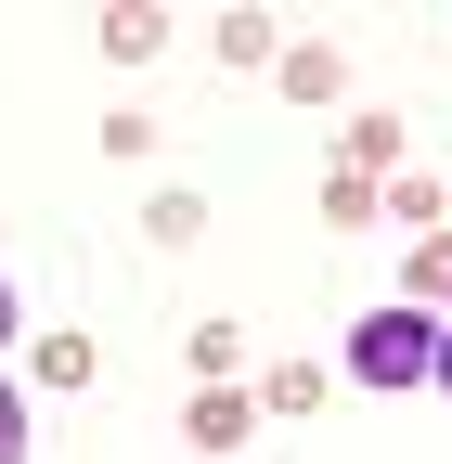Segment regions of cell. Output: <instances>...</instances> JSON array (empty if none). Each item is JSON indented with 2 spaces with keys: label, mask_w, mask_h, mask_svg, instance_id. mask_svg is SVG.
Returning <instances> with one entry per match:
<instances>
[{
  "label": "cell",
  "mask_w": 452,
  "mask_h": 464,
  "mask_svg": "<svg viewBox=\"0 0 452 464\" xmlns=\"http://www.w3.org/2000/svg\"><path fill=\"white\" fill-rule=\"evenodd\" d=\"M349 374H362V387H427V374H439V310H414V297L362 310V323H349Z\"/></svg>",
  "instance_id": "cell-1"
},
{
  "label": "cell",
  "mask_w": 452,
  "mask_h": 464,
  "mask_svg": "<svg viewBox=\"0 0 452 464\" xmlns=\"http://www.w3.org/2000/svg\"><path fill=\"white\" fill-rule=\"evenodd\" d=\"M182 439H194V451H246V439H259V400H246V387H194V400H182Z\"/></svg>",
  "instance_id": "cell-2"
},
{
  "label": "cell",
  "mask_w": 452,
  "mask_h": 464,
  "mask_svg": "<svg viewBox=\"0 0 452 464\" xmlns=\"http://www.w3.org/2000/svg\"><path fill=\"white\" fill-rule=\"evenodd\" d=\"M271 91H285V103H336V91H349L336 39H285V52H271Z\"/></svg>",
  "instance_id": "cell-3"
},
{
  "label": "cell",
  "mask_w": 452,
  "mask_h": 464,
  "mask_svg": "<svg viewBox=\"0 0 452 464\" xmlns=\"http://www.w3.org/2000/svg\"><path fill=\"white\" fill-rule=\"evenodd\" d=\"M246 400H259V413H285V426H298V413H323L336 387H323V362H271V374H259Z\"/></svg>",
  "instance_id": "cell-4"
},
{
  "label": "cell",
  "mask_w": 452,
  "mask_h": 464,
  "mask_svg": "<svg viewBox=\"0 0 452 464\" xmlns=\"http://www.w3.org/2000/svg\"><path fill=\"white\" fill-rule=\"evenodd\" d=\"M26 374H39V387H91V374H103V348H91V335H39V348H26Z\"/></svg>",
  "instance_id": "cell-5"
},
{
  "label": "cell",
  "mask_w": 452,
  "mask_h": 464,
  "mask_svg": "<svg viewBox=\"0 0 452 464\" xmlns=\"http://www.w3.org/2000/svg\"><path fill=\"white\" fill-rule=\"evenodd\" d=\"M207 52H220V65H271L285 39H271V14H220V26H207Z\"/></svg>",
  "instance_id": "cell-6"
},
{
  "label": "cell",
  "mask_w": 452,
  "mask_h": 464,
  "mask_svg": "<svg viewBox=\"0 0 452 464\" xmlns=\"http://www.w3.org/2000/svg\"><path fill=\"white\" fill-rule=\"evenodd\" d=\"M182 362H194V387H220V374L246 362V335H233V323H194V335H182Z\"/></svg>",
  "instance_id": "cell-7"
},
{
  "label": "cell",
  "mask_w": 452,
  "mask_h": 464,
  "mask_svg": "<svg viewBox=\"0 0 452 464\" xmlns=\"http://www.w3.org/2000/svg\"><path fill=\"white\" fill-rule=\"evenodd\" d=\"M155 39H168V14H103V65H142Z\"/></svg>",
  "instance_id": "cell-8"
},
{
  "label": "cell",
  "mask_w": 452,
  "mask_h": 464,
  "mask_svg": "<svg viewBox=\"0 0 452 464\" xmlns=\"http://www.w3.org/2000/svg\"><path fill=\"white\" fill-rule=\"evenodd\" d=\"M142 232H155V246H194V232H207V194H155Z\"/></svg>",
  "instance_id": "cell-9"
},
{
  "label": "cell",
  "mask_w": 452,
  "mask_h": 464,
  "mask_svg": "<svg viewBox=\"0 0 452 464\" xmlns=\"http://www.w3.org/2000/svg\"><path fill=\"white\" fill-rule=\"evenodd\" d=\"M323 219H336V232H362V219H375V181H362V168H336V181H323Z\"/></svg>",
  "instance_id": "cell-10"
},
{
  "label": "cell",
  "mask_w": 452,
  "mask_h": 464,
  "mask_svg": "<svg viewBox=\"0 0 452 464\" xmlns=\"http://www.w3.org/2000/svg\"><path fill=\"white\" fill-rule=\"evenodd\" d=\"M452 297V232H414V310Z\"/></svg>",
  "instance_id": "cell-11"
},
{
  "label": "cell",
  "mask_w": 452,
  "mask_h": 464,
  "mask_svg": "<svg viewBox=\"0 0 452 464\" xmlns=\"http://www.w3.org/2000/svg\"><path fill=\"white\" fill-rule=\"evenodd\" d=\"M0 464H26V387H0Z\"/></svg>",
  "instance_id": "cell-12"
},
{
  "label": "cell",
  "mask_w": 452,
  "mask_h": 464,
  "mask_svg": "<svg viewBox=\"0 0 452 464\" xmlns=\"http://www.w3.org/2000/svg\"><path fill=\"white\" fill-rule=\"evenodd\" d=\"M427 387H452V323H439V374H427Z\"/></svg>",
  "instance_id": "cell-13"
},
{
  "label": "cell",
  "mask_w": 452,
  "mask_h": 464,
  "mask_svg": "<svg viewBox=\"0 0 452 464\" xmlns=\"http://www.w3.org/2000/svg\"><path fill=\"white\" fill-rule=\"evenodd\" d=\"M0 348H14V284H0Z\"/></svg>",
  "instance_id": "cell-14"
},
{
  "label": "cell",
  "mask_w": 452,
  "mask_h": 464,
  "mask_svg": "<svg viewBox=\"0 0 452 464\" xmlns=\"http://www.w3.org/2000/svg\"><path fill=\"white\" fill-rule=\"evenodd\" d=\"M439 219H452V181H439Z\"/></svg>",
  "instance_id": "cell-15"
}]
</instances>
